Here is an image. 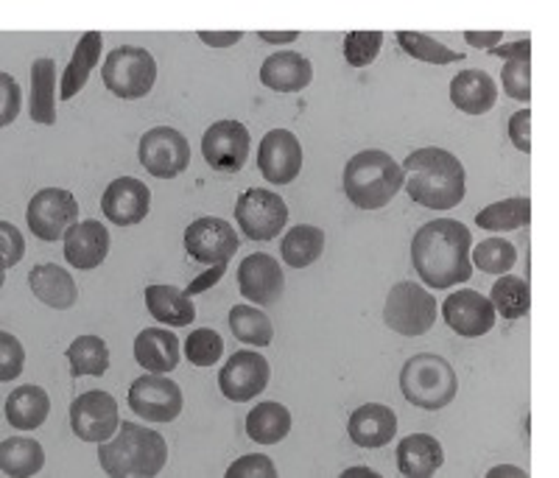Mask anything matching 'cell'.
Returning a JSON list of instances; mask_svg holds the SVG:
<instances>
[{"label":"cell","mask_w":559,"mask_h":478,"mask_svg":"<svg viewBox=\"0 0 559 478\" xmlns=\"http://www.w3.org/2000/svg\"><path fill=\"white\" fill-rule=\"evenodd\" d=\"M473 236L462 222L437 218L414 232L412 263L419 280L433 288H451L473 277Z\"/></svg>","instance_id":"6da1fadb"},{"label":"cell","mask_w":559,"mask_h":478,"mask_svg":"<svg viewBox=\"0 0 559 478\" xmlns=\"http://www.w3.org/2000/svg\"><path fill=\"white\" fill-rule=\"evenodd\" d=\"M406 191L428 211H451L467 193V174L459 157L437 146L412 152L403 163Z\"/></svg>","instance_id":"7a4b0ae2"},{"label":"cell","mask_w":559,"mask_h":478,"mask_svg":"<svg viewBox=\"0 0 559 478\" xmlns=\"http://www.w3.org/2000/svg\"><path fill=\"white\" fill-rule=\"evenodd\" d=\"M98 462H102L104 473L112 478H152L166 467L168 445L152 428L123 422L115 440L102 442Z\"/></svg>","instance_id":"3957f363"},{"label":"cell","mask_w":559,"mask_h":478,"mask_svg":"<svg viewBox=\"0 0 559 478\" xmlns=\"http://www.w3.org/2000/svg\"><path fill=\"white\" fill-rule=\"evenodd\" d=\"M406 186V171L392 159V154L367 148L347 159L344 168V193L361 211L386 207L397 191Z\"/></svg>","instance_id":"277c9868"},{"label":"cell","mask_w":559,"mask_h":478,"mask_svg":"<svg viewBox=\"0 0 559 478\" xmlns=\"http://www.w3.org/2000/svg\"><path fill=\"white\" fill-rule=\"evenodd\" d=\"M401 392L408 403L426 411L451 406L459 392V378L451 363L433 352H417L401 370Z\"/></svg>","instance_id":"5b68a950"},{"label":"cell","mask_w":559,"mask_h":478,"mask_svg":"<svg viewBox=\"0 0 559 478\" xmlns=\"http://www.w3.org/2000/svg\"><path fill=\"white\" fill-rule=\"evenodd\" d=\"M102 79L112 96L127 98H143L152 93L154 82H157V62L146 48L138 45H121L109 51L107 62L102 68Z\"/></svg>","instance_id":"8992f818"},{"label":"cell","mask_w":559,"mask_h":478,"mask_svg":"<svg viewBox=\"0 0 559 478\" xmlns=\"http://www.w3.org/2000/svg\"><path fill=\"white\" fill-rule=\"evenodd\" d=\"M383 322L401 336H423L437 322V300L417 283H397L386 297Z\"/></svg>","instance_id":"52a82bcc"},{"label":"cell","mask_w":559,"mask_h":478,"mask_svg":"<svg viewBox=\"0 0 559 478\" xmlns=\"http://www.w3.org/2000/svg\"><path fill=\"white\" fill-rule=\"evenodd\" d=\"M26 222L39 241H64L70 227L79 222L76 196L64 188H45L28 202Z\"/></svg>","instance_id":"ba28073f"},{"label":"cell","mask_w":559,"mask_h":478,"mask_svg":"<svg viewBox=\"0 0 559 478\" xmlns=\"http://www.w3.org/2000/svg\"><path fill=\"white\" fill-rule=\"evenodd\" d=\"M236 222L252 241H274L288 224V207L277 193L252 188L236 202Z\"/></svg>","instance_id":"9c48e42d"},{"label":"cell","mask_w":559,"mask_h":478,"mask_svg":"<svg viewBox=\"0 0 559 478\" xmlns=\"http://www.w3.org/2000/svg\"><path fill=\"white\" fill-rule=\"evenodd\" d=\"M140 163L152 177L174 179L191 163V143L171 127H154L140 138Z\"/></svg>","instance_id":"30bf717a"},{"label":"cell","mask_w":559,"mask_h":478,"mask_svg":"<svg viewBox=\"0 0 559 478\" xmlns=\"http://www.w3.org/2000/svg\"><path fill=\"white\" fill-rule=\"evenodd\" d=\"M129 408L143 420L171 422L182 411V390L166 375H140L129 386Z\"/></svg>","instance_id":"8fae6325"},{"label":"cell","mask_w":559,"mask_h":478,"mask_svg":"<svg viewBox=\"0 0 559 478\" xmlns=\"http://www.w3.org/2000/svg\"><path fill=\"white\" fill-rule=\"evenodd\" d=\"M70 428L82 442H107L121 428L118 403L107 392H84L70 406Z\"/></svg>","instance_id":"7c38bea8"},{"label":"cell","mask_w":559,"mask_h":478,"mask_svg":"<svg viewBox=\"0 0 559 478\" xmlns=\"http://www.w3.org/2000/svg\"><path fill=\"white\" fill-rule=\"evenodd\" d=\"M249 146H252V138H249L247 127L238 121L213 123L202 138L204 163L218 174L241 171L247 166Z\"/></svg>","instance_id":"4fadbf2b"},{"label":"cell","mask_w":559,"mask_h":478,"mask_svg":"<svg viewBox=\"0 0 559 478\" xmlns=\"http://www.w3.org/2000/svg\"><path fill=\"white\" fill-rule=\"evenodd\" d=\"M238 243L241 241L236 236V227L224 222V218H197L185 230V249H188V255L197 263H207V266L227 263L238 252Z\"/></svg>","instance_id":"5bb4252c"},{"label":"cell","mask_w":559,"mask_h":478,"mask_svg":"<svg viewBox=\"0 0 559 478\" xmlns=\"http://www.w3.org/2000/svg\"><path fill=\"white\" fill-rule=\"evenodd\" d=\"M269 361L254 350H238L218 372V390L233 403H247L266 390Z\"/></svg>","instance_id":"9a60e30c"},{"label":"cell","mask_w":559,"mask_h":478,"mask_svg":"<svg viewBox=\"0 0 559 478\" xmlns=\"http://www.w3.org/2000/svg\"><path fill=\"white\" fill-rule=\"evenodd\" d=\"M442 316H445L448 327L464 338H478L496 327V308H492L489 297L473 291V288L451 294L442 302Z\"/></svg>","instance_id":"2e32d148"},{"label":"cell","mask_w":559,"mask_h":478,"mask_svg":"<svg viewBox=\"0 0 559 478\" xmlns=\"http://www.w3.org/2000/svg\"><path fill=\"white\" fill-rule=\"evenodd\" d=\"M258 166L272 186H288L302 171V146L288 129H272L258 148Z\"/></svg>","instance_id":"e0dca14e"},{"label":"cell","mask_w":559,"mask_h":478,"mask_svg":"<svg viewBox=\"0 0 559 478\" xmlns=\"http://www.w3.org/2000/svg\"><path fill=\"white\" fill-rule=\"evenodd\" d=\"M148 207H152V191L134 177H121L109 182L102 199L104 216L112 224H118V227L140 224L148 216Z\"/></svg>","instance_id":"ac0fdd59"},{"label":"cell","mask_w":559,"mask_h":478,"mask_svg":"<svg viewBox=\"0 0 559 478\" xmlns=\"http://www.w3.org/2000/svg\"><path fill=\"white\" fill-rule=\"evenodd\" d=\"M283 286H286L283 268L266 252H254V255H249L238 266V288L254 306H272V302H277Z\"/></svg>","instance_id":"d6986e66"},{"label":"cell","mask_w":559,"mask_h":478,"mask_svg":"<svg viewBox=\"0 0 559 478\" xmlns=\"http://www.w3.org/2000/svg\"><path fill=\"white\" fill-rule=\"evenodd\" d=\"M109 255V232L102 222H76L64 236V261L73 268L102 266Z\"/></svg>","instance_id":"ffe728a7"},{"label":"cell","mask_w":559,"mask_h":478,"mask_svg":"<svg viewBox=\"0 0 559 478\" xmlns=\"http://www.w3.org/2000/svg\"><path fill=\"white\" fill-rule=\"evenodd\" d=\"M347 431L358 447H383L397 434V417L383 403H367L349 415Z\"/></svg>","instance_id":"44dd1931"},{"label":"cell","mask_w":559,"mask_h":478,"mask_svg":"<svg viewBox=\"0 0 559 478\" xmlns=\"http://www.w3.org/2000/svg\"><path fill=\"white\" fill-rule=\"evenodd\" d=\"M179 338L177 333L163 327H146L134 338V361L154 375H168L179 363Z\"/></svg>","instance_id":"7402d4cb"},{"label":"cell","mask_w":559,"mask_h":478,"mask_svg":"<svg viewBox=\"0 0 559 478\" xmlns=\"http://www.w3.org/2000/svg\"><path fill=\"white\" fill-rule=\"evenodd\" d=\"M28 286H32L34 297L39 302H45L48 308H57V311H68L79 300V286L73 283L68 268L57 266V263L34 266L28 272Z\"/></svg>","instance_id":"603a6c76"},{"label":"cell","mask_w":559,"mask_h":478,"mask_svg":"<svg viewBox=\"0 0 559 478\" xmlns=\"http://www.w3.org/2000/svg\"><path fill=\"white\" fill-rule=\"evenodd\" d=\"M313 79V68L302 53H272L261 68V82L274 93H299Z\"/></svg>","instance_id":"cb8c5ba5"},{"label":"cell","mask_w":559,"mask_h":478,"mask_svg":"<svg viewBox=\"0 0 559 478\" xmlns=\"http://www.w3.org/2000/svg\"><path fill=\"white\" fill-rule=\"evenodd\" d=\"M451 101L467 116H487L498 101V84L484 71H462L451 82Z\"/></svg>","instance_id":"d4e9b609"},{"label":"cell","mask_w":559,"mask_h":478,"mask_svg":"<svg viewBox=\"0 0 559 478\" xmlns=\"http://www.w3.org/2000/svg\"><path fill=\"white\" fill-rule=\"evenodd\" d=\"M445 465V451L431 434H412L397 445V467L408 478H431Z\"/></svg>","instance_id":"484cf974"},{"label":"cell","mask_w":559,"mask_h":478,"mask_svg":"<svg viewBox=\"0 0 559 478\" xmlns=\"http://www.w3.org/2000/svg\"><path fill=\"white\" fill-rule=\"evenodd\" d=\"M48 415H51V397L43 386H34V383L17 386L7 397V420L20 431H34L48 420Z\"/></svg>","instance_id":"4316f807"},{"label":"cell","mask_w":559,"mask_h":478,"mask_svg":"<svg viewBox=\"0 0 559 478\" xmlns=\"http://www.w3.org/2000/svg\"><path fill=\"white\" fill-rule=\"evenodd\" d=\"M146 306L148 313L168 327H188L197 319V308L188 291H179L174 286H148Z\"/></svg>","instance_id":"83f0119b"},{"label":"cell","mask_w":559,"mask_h":478,"mask_svg":"<svg viewBox=\"0 0 559 478\" xmlns=\"http://www.w3.org/2000/svg\"><path fill=\"white\" fill-rule=\"evenodd\" d=\"M102 45L104 37L98 32H87L79 39L73 59H70L68 68H64L62 73V89H59V96H62L64 101H70L76 93H82L90 73H93V68L98 64V59H102Z\"/></svg>","instance_id":"f1b7e54d"},{"label":"cell","mask_w":559,"mask_h":478,"mask_svg":"<svg viewBox=\"0 0 559 478\" xmlns=\"http://www.w3.org/2000/svg\"><path fill=\"white\" fill-rule=\"evenodd\" d=\"M32 121L43 127L57 123V62L48 57L32 64Z\"/></svg>","instance_id":"f546056e"},{"label":"cell","mask_w":559,"mask_h":478,"mask_svg":"<svg viewBox=\"0 0 559 478\" xmlns=\"http://www.w3.org/2000/svg\"><path fill=\"white\" fill-rule=\"evenodd\" d=\"M45 465V451L37 440L9 437L0 442V470L9 478L37 476Z\"/></svg>","instance_id":"4dcf8cb0"},{"label":"cell","mask_w":559,"mask_h":478,"mask_svg":"<svg viewBox=\"0 0 559 478\" xmlns=\"http://www.w3.org/2000/svg\"><path fill=\"white\" fill-rule=\"evenodd\" d=\"M292 431V411L280 403H258L247 417V434L252 442L277 445Z\"/></svg>","instance_id":"1f68e13d"},{"label":"cell","mask_w":559,"mask_h":478,"mask_svg":"<svg viewBox=\"0 0 559 478\" xmlns=\"http://www.w3.org/2000/svg\"><path fill=\"white\" fill-rule=\"evenodd\" d=\"M528 222H532V202H528V196L503 199V202L489 204V207L478 211L476 216L478 227L489 232L521 230Z\"/></svg>","instance_id":"d6a6232c"},{"label":"cell","mask_w":559,"mask_h":478,"mask_svg":"<svg viewBox=\"0 0 559 478\" xmlns=\"http://www.w3.org/2000/svg\"><path fill=\"white\" fill-rule=\"evenodd\" d=\"M70 375L76 378H102L109 370V347L98 336H79L68 347Z\"/></svg>","instance_id":"836d02e7"},{"label":"cell","mask_w":559,"mask_h":478,"mask_svg":"<svg viewBox=\"0 0 559 478\" xmlns=\"http://www.w3.org/2000/svg\"><path fill=\"white\" fill-rule=\"evenodd\" d=\"M324 252V232L311 224H299L283 238V261L294 268H306Z\"/></svg>","instance_id":"e575fe53"},{"label":"cell","mask_w":559,"mask_h":478,"mask_svg":"<svg viewBox=\"0 0 559 478\" xmlns=\"http://www.w3.org/2000/svg\"><path fill=\"white\" fill-rule=\"evenodd\" d=\"M229 327H233V336H236L238 342L252 347H266L272 345L274 338V327L272 322H269V316L261 308L252 306L229 308Z\"/></svg>","instance_id":"d590c367"},{"label":"cell","mask_w":559,"mask_h":478,"mask_svg":"<svg viewBox=\"0 0 559 478\" xmlns=\"http://www.w3.org/2000/svg\"><path fill=\"white\" fill-rule=\"evenodd\" d=\"M489 302L503 319H521L532 308V291H528L523 277L501 275V280H496V286L489 291Z\"/></svg>","instance_id":"8d00e7d4"},{"label":"cell","mask_w":559,"mask_h":478,"mask_svg":"<svg viewBox=\"0 0 559 478\" xmlns=\"http://www.w3.org/2000/svg\"><path fill=\"white\" fill-rule=\"evenodd\" d=\"M397 39H401V48L408 53V57L419 59V62L428 64H451V62H464V53L453 51L448 45L437 43L428 34L419 32H397Z\"/></svg>","instance_id":"74e56055"},{"label":"cell","mask_w":559,"mask_h":478,"mask_svg":"<svg viewBox=\"0 0 559 478\" xmlns=\"http://www.w3.org/2000/svg\"><path fill=\"white\" fill-rule=\"evenodd\" d=\"M471 263L487 275H507L509 268L518 263V249L515 243L503 241V238H487L473 249Z\"/></svg>","instance_id":"f35d334b"},{"label":"cell","mask_w":559,"mask_h":478,"mask_svg":"<svg viewBox=\"0 0 559 478\" xmlns=\"http://www.w3.org/2000/svg\"><path fill=\"white\" fill-rule=\"evenodd\" d=\"M224 342L213 327H199L188 336L185 342V358L193 363V367H213V363L222 358Z\"/></svg>","instance_id":"ab89813d"},{"label":"cell","mask_w":559,"mask_h":478,"mask_svg":"<svg viewBox=\"0 0 559 478\" xmlns=\"http://www.w3.org/2000/svg\"><path fill=\"white\" fill-rule=\"evenodd\" d=\"M383 34L381 32H349L344 39V57L353 68H364V64L376 62L381 53Z\"/></svg>","instance_id":"60d3db41"},{"label":"cell","mask_w":559,"mask_h":478,"mask_svg":"<svg viewBox=\"0 0 559 478\" xmlns=\"http://www.w3.org/2000/svg\"><path fill=\"white\" fill-rule=\"evenodd\" d=\"M501 82L509 98L528 104V98H532V62H507Z\"/></svg>","instance_id":"b9f144b4"},{"label":"cell","mask_w":559,"mask_h":478,"mask_svg":"<svg viewBox=\"0 0 559 478\" xmlns=\"http://www.w3.org/2000/svg\"><path fill=\"white\" fill-rule=\"evenodd\" d=\"M23 363H26L23 345L9 331L0 333V381H14L23 372Z\"/></svg>","instance_id":"7bdbcfd3"},{"label":"cell","mask_w":559,"mask_h":478,"mask_svg":"<svg viewBox=\"0 0 559 478\" xmlns=\"http://www.w3.org/2000/svg\"><path fill=\"white\" fill-rule=\"evenodd\" d=\"M227 478H277V467L272 465L269 456L249 453V456H241L236 465L227 467Z\"/></svg>","instance_id":"ee69618b"},{"label":"cell","mask_w":559,"mask_h":478,"mask_svg":"<svg viewBox=\"0 0 559 478\" xmlns=\"http://www.w3.org/2000/svg\"><path fill=\"white\" fill-rule=\"evenodd\" d=\"M26 255V241L20 236V230L12 222H0V261H3V268L17 266Z\"/></svg>","instance_id":"f6af8a7d"},{"label":"cell","mask_w":559,"mask_h":478,"mask_svg":"<svg viewBox=\"0 0 559 478\" xmlns=\"http://www.w3.org/2000/svg\"><path fill=\"white\" fill-rule=\"evenodd\" d=\"M20 112V87L12 73H0V123L12 127Z\"/></svg>","instance_id":"bcb514c9"},{"label":"cell","mask_w":559,"mask_h":478,"mask_svg":"<svg viewBox=\"0 0 559 478\" xmlns=\"http://www.w3.org/2000/svg\"><path fill=\"white\" fill-rule=\"evenodd\" d=\"M509 141L515 143L518 152H532V109H518L509 118Z\"/></svg>","instance_id":"7dc6e473"},{"label":"cell","mask_w":559,"mask_h":478,"mask_svg":"<svg viewBox=\"0 0 559 478\" xmlns=\"http://www.w3.org/2000/svg\"><path fill=\"white\" fill-rule=\"evenodd\" d=\"M489 53L498 59H507V62H528V57H532V39L526 37V39H518V43L496 45Z\"/></svg>","instance_id":"c3c4849f"},{"label":"cell","mask_w":559,"mask_h":478,"mask_svg":"<svg viewBox=\"0 0 559 478\" xmlns=\"http://www.w3.org/2000/svg\"><path fill=\"white\" fill-rule=\"evenodd\" d=\"M224 272H227V263H216V266H210L207 272H204V275H199L197 280L191 283V286L185 288V291H188V297H193V294H202V291H207L210 286H216V283L222 280V277H224Z\"/></svg>","instance_id":"681fc988"},{"label":"cell","mask_w":559,"mask_h":478,"mask_svg":"<svg viewBox=\"0 0 559 478\" xmlns=\"http://www.w3.org/2000/svg\"><path fill=\"white\" fill-rule=\"evenodd\" d=\"M199 39L210 48H233L243 39V32H199Z\"/></svg>","instance_id":"f907efd6"},{"label":"cell","mask_w":559,"mask_h":478,"mask_svg":"<svg viewBox=\"0 0 559 478\" xmlns=\"http://www.w3.org/2000/svg\"><path fill=\"white\" fill-rule=\"evenodd\" d=\"M464 39L473 45V48H484V51H492L498 43L503 39L501 32H464Z\"/></svg>","instance_id":"816d5d0a"},{"label":"cell","mask_w":559,"mask_h":478,"mask_svg":"<svg viewBox=\"0 0 559 478\" xmlns=\"http://www.w3.org/2000/svg\"><path fill=\"white\" fill-rule=\"evenodd\" d=\"M258 37H261L263 43L280 45V43H294V39H299V32H261Z\"/></svg>","instance_id":"f5cc1de1"},{"label":"cell","mask_w":559,"mask_h":478,"mask_svg":"<svg viewBox=\"0 0 559 478\" xmlns=\"http://www.w3.org/2000/svg\"><path fill=\"white\" fill-rule=\"evenodd\" d=\"M489 478H501V476H515V478H526V470H521V467H492V470L487 473Z\"/></svg>","instance_id":"db71d44e"},{"label":"cell","mask_w":559,"mask_h":478,"mask_svg":"<svg viewBox=\"0 0 559 478\" xmlns=\"http://www.w3.org/2000/svg\"><path fill=\"white\" fill-rule=\"evenodd\" d=\"M342 478H381V473L369 470V467H349L342 473Z\"/></svg>","instance_id":"11a10c76"}]
</instances>
